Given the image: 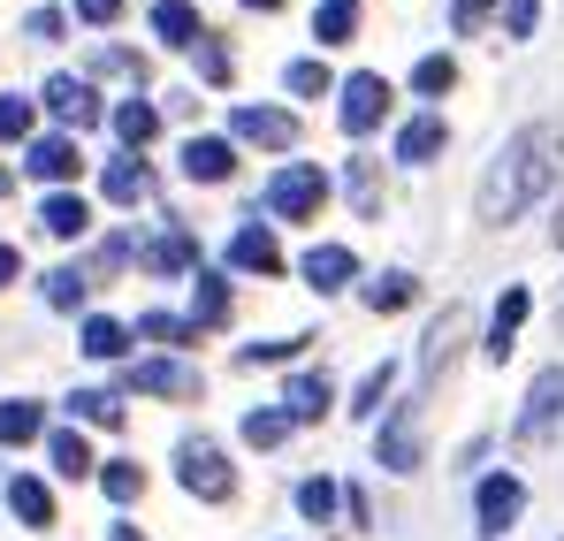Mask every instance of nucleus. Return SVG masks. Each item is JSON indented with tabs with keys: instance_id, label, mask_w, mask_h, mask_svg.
Instances as JSON below:
<instances>
[{
	"instance_id": "nucleus-18",
	"label": "nucleus",
	"mask_w": 564,
	"mask_h": 541,
	"mask_svg": "<svg viewBox=\"0 0 564 541\" xmlns=\"http://www.w3.org/2000/svg\"><path fill=\"white\" fill-rule=\"evenodd\" d=\"M153 39H161V46H206L198 8H191V0H153Z\"/></svg>"
},
{
	"instance_id": "nucleus-50",
	"label": "nucleus",
	"mask_w": 564,
	"mask_h": 541,
	"mask_svg": "<svg viewBox=\"0 0 564 541\" xmlns=\"http://www.w3.org/2000/svg\"><path fill=\"white\" fill-rule=\"evenodd\" d=\"M107 541H145V534H138V527H115V534H107Z\"/></svg>"
},
{
	"instance_id": "nucleus-5",
	"label": "nucleus",
	"mask_w": 564,
	"mask_h": 541,
	"mask_svg": "<svg viewBox=\"0 0 564 541\" xmlns=\"http://www.w3.org/2000/svg\"><path fill=\"white\" fill-rule=\"evenodd\" d=\"M375 465L381 473H420V404H397L375 428Z\"/></svg>"
},
{
	"instance_id": "nucleus-15",
	"label": "nucleus",
	"mask_w": 564,
	"mask_h": 541,
	"mask_svg": "<svg viewBox=\"0 0 564 541\" xmlns=\"http://www.w3.org/2000/svg\"><path fill=\"white\" fill-rule=\"evenodd\" d=\"M138 260H145L153 274H198V237H191V229H161Z\"/></svg>"
},
{
	"instance_id": "nucleus-10",
	"label": "nucleus",
	"mask_w": 564,
	"mask_h": 541,
	"mask_svg": "<svg viewBox=\"0 0 564 541\" xmlns=\"http://www.w3.org/2000/svg\"><path fill=\"white\" fill-rule=\"evenodd\" d=\"M229 122H237L245 145H268V153H290L297 145V115H282V107H237Z\"/></svg>"
},
{
	"instance_id": "nucleus-28",
	"label": "nucleus",
	"mask_w": 564,
	"mask_h": 541,
	"mask_svg": "<svg viewBox=\"0 0 564 541\" xmlns=\"http://www.w3.org/2000/svg\"><path fill=\"white\" fill-rule=\"evenodd\" d=\"M39 428H46V420H39V404H31V397H8V404H0V443H8V451H23Z\"/></svg>"
},
{
	"instance_id": "nucleus-19",
	"label": "nucleus",
	"mask_w": 564,
	"mask_h": 541,
	"mask_svg": "<svg viewBox=\"0 0 564 541\" xmlns=\"http://www.w3.org/2000/svg\"><path fill=\"white\" fill-rule=\"evenodd\" d=\"M39 229H46V237H62V245H69V237H85V229H93V206H85V198H77V191H54V198H46V206H39Z\"/></svg>"
},
{
	"instance_id": "nucleus-52",
	"label": "nucleus",
	"mask_w": 564,
	"mask_h": 541,
	"mask_svg": "<svg viewBox=\"0 0 564 541\" xmlns=\"http://www.w3.org/2000/svg\"><path fill=\"white\" fill-rule=\"evenodd\" d=\"M550 237H557V252H564V214H557V229H550Z\"/></svg>"
},
{
	"instance_id": "nucleus-29",
	"label": "nucleus",
	"mask_w": 564,
	"mask_h": 541,
	"mask_svg": "<svg viewBox=\"0 0 564 541\" xmlns=\"http://www.w3.org/2000/svg\"><path fill=\"white\" fill-rule=\"evenodd\" d=\"M69 420H85V428H122V404H115V389H77V397H69Z\"/></svg>"
},
{
	"instance_id": "nucleus-34",
	"label": "nucleus",
	"mask_w": 564,
	"mask_h": 541,
	"mask_svg": "<svg viewBox=\"0 0 564 541\" xmlns=\"http://www.w3.org/2000/svg\"><path fill=\"white\" fill-rule=\"evenodd\" d=\"M389 389H397V366L381 359L375 374L359 381V397H351V412H359V420H381V404H389Z\"/></svg>"
},
{
	"instance_id": "nucleus-49",
	"label": "nucleus",
	"mask_w": 564,
	"mask_h": 541,
	"mask_svg": "<svg viewBox=\"0 0 564 541\" xmlns=\"http://www.w3.org/2000/svg\"><path fill=\"white\" fill-rule=\"evenodd\" d=\"M15 274H23V252H15V245H0V290H8Z\"/></svg>"
},
{
	"instance_id": "nucleus-37",
	"label": "nucleus",
	"mask_w": 564,
	"mask_h": 541,
	"mask_svg": "<svg viewBox=\"0 0 564 541\" xmlns=\"http://www.w3.org/2000/svg\"><path fill=\"white\" fill-rule=\"evenodd\" d=\"M138 336H145V344H198V328L176 321V313H138Z\"/></svg>"
},
{
	"instance_id": "nucleus-16",
	"label": "nucleus",
	"mask_w": 564,
	"mask_h": 541,
	"mask_svg": "<svg viewBox=\"0 0 564 541\" xmlns=\"http://www.w3.org/2000/svg\"><path fill=\"white\" fill-rule=\"evenodd\" d=\"M328 404H336V381H328V374H313V366L290 374V389H282V412H290V420H321Z\"/></svg>"
},
{
	"instance_id": "nucleus-25",
	"label": "nucleus",
	"mask_w": 564,
	"mask_h": 541,
	"mask_svg": "<svg viewBox=\"0 0 564 541\" xmlns=\"http://www.w3.org/2000/svg\"><path fill=\"white\" fill-rule=\"evenodd\" d=\"M351 274H359V260H351L344 245H313V252H305V282H313V290H344Z\"/></svg>"
},
{
	"instance_id": "nucleus-7",
	"label": "nucleus",
	"mask_w": 564,
	"mask_h": 541,
	"mask_svg": "<svg viewBox=\"0 0 564 541\" xmlns=\"http://www.w3.org/2000/svg\"><path fill=\"white\" fill-rule=\"evenodd\" d=\"M527 511V488L511 480V473H488L480 480V496H473V519H480V534H511V519Z\"/></svg>"
},
{
	"instance_id": "nucleus-47",
	"label": "nucleus",
	"mask_w": 564,
	"mask_h": 541,
	"mask_svg": "<svg viewBox=\"0 0 564 541\" xmlns=\"http://www.w3.org/2000/svg\"><path fill=\"white\" fill-rule=\"evenodd\" d=\"M23 31H31V39H62V8H31Z\"/></svg>"
},
{
	"instance_id": "nucleus-42",
	"label": "nucleus",
	"mask_w": 564,
	"mask_h": 541,
	"mask_svg": "<svg viewBox=\"0 0 564 541\" xmlns=\"http://www.w3.org/2000/svg\"><path fill=\"white\" fill-rule=\"evenodd\" d=\"M297 344H305V336H275V344H245V351H237V366H282V359H297Z\"/></svg>"
},
{
	"instance_id": "nucleus-6",
	"label": "nucleus",
	"mask_w": 564,
	"mask_h": 541,
	"mask_svg": "<svg viewBox=\"0 0 564 541\" xmlns=\"http://www.w3.org/2000/svg\"><path fill=\"white\" fill-rule=\"evenodd\" d=\"M336 115H344V130H351V138H367L381 115H389V77H381V69H351V77H344V107H336Z\"/></svg>"
},
{
	"instance_id": "nucleus-30",
	"label": "nucleus",
	"mask_w": 564,
	"mask_h": 541,
	"mask_svg": "<svg viewBox=\"0 0 564 541\" xmlns=\"http://www.w3.org/2000/svg\"><path fill=\"white\" fill-rule=\"evenodd\" d=\"M46 457H54V473H69V480H85V473H93V443H85L77 428H62V435L46 443Z\"/></svg>"
},
{
	"instance_id": "nucleus-48",
	"label": "nucleus",
	"mask_w": 564,
	"mask_h": 541,
	"mask_svg": "<svg viewBox=\"0 0 564 541\" xmlns=\"http://www.w3.org/2000/svg\"><path fill=\"white\" fill-rule=\"evenodd\" d=\"M77 15H85V23H115V15H122V0H77Z\"/></svg>"
},
{
	"instance_id": "nucleus-26",
	"label": "nucleus",
	"mask_w": 564,
	"mask_h": 541,
	"mask_svg": "<svg viewBox=\"0 0 564 541\" xmlns=\"http://www.w3.org/2000/svg\"><path fill=\"white\" fill-rule=\"evenodd\" d=\"M359 297H367V313H404V305L420 297V282H412L404 268H389V274H375V282H367Z\"/></svg>"
},
{
	"instance_id": "nucleus-43",
	"label": "nucleus",
	"mask_w": 564,
	"mask_h": 541,
	"mask_svg": "<svg viewBox=\"0 0 564 541\" xmlns=\"http://www.w3.org/2000/svg\"><path fill=\"white\" fill-rule=\"evenodd\" d=\"M542 23V0H503V39H534Z\"/></svg>"
},
{
	"instance_id": "nucleus-39",
	"label": "nucleus",
	"mask_w": 564,
	"mask_h": 541,
	"mask_svg": "<svg viewBox=\"0 0 564 541\" xmlns=\"http://www.w3.org/2000/svg\"><path fill=\"white\" fill-rule=\"evenodd\" d=\"M85 282H93L85 268H54V274H46V305H54V313H69V305L85 297Z\"/></svg>"
},
{
	"instance_id": "nucleus-38",
	"label": "nucleus",
	"mask_w": 564,
	"mask_h": 541,
	"mask_svg": "<svg viewBox=\"0 0 564 541\" xmlns=\"http://www.w3.org/2000/svg\"><path fill=\"white\" fill-rule=\"evenodd\" d=\"M344 183H351V206L375 221V214H381V169H375V161H351V176H344Z\"/></svg>"
},
{
	"instance_id": "nucleus-46",
	"label": "nucleus",
	"mask_w": 564,
	"mask_h": 541,
	"mask_svg": "<svg viewBox=\"0 0 564 541\" xmlns=\"http://www.w3.org/2000/svg\"><path fill=\"white\" fill-rule=\"evenodd\" d=\"M480 15H488V0H451V31H480Z\"/></svg>"
},
{
	"instance_id": "nucleus-20",
	"label": "nucleus",
	"mask_w": 564,
	"mask_h": 541,
	"mask_svg": "<svg viewBox=\"0 0 564 541\" xmlns=\"http://www.w3.org/2000/svg\"><path fill=\"white\" fill-rule=\"evenodd\" d=\"M99 191H107L115 206H138V198L153 191V169H145L138 153H122V161H107V176H99Z\"/></svg>"
},
{
	"instance_id": "nucleus-11",
	"label": "nucleus",
	"mask_w": 564,
	"mask_h": 541,
	"mask_svg": "<svg viewBox=\"0 0 564 541\" xmlns=\"http://www.w3.org/2000/svg\"><path fill=\"white\" fill-rule=\"evenodd\" d=\"M527 313H534V297H527V282H511V290L496 297V313H488V359H496V366L511 359V344H519Z\"/></svg>"
},
{
	"instance_id": "nucleus-21",
	"label": "nucleus",
	"mask_w": 564,
	"mask_h": 541,
	"mask_svg": "<svg viewBox=\"0 0 564 541\" xmlns=\"http://www.w3.org/2000/svg\"><path fill=\"white\" fill-rule=\"evenodd\" d=\"M229 321V282L221 274H191V328H221Z\"/></svg>"
},
{
	"instance_id": "nucleus-1",
	"label": "nucleus",
	"mask_w": 564,
	"mask_h": 541,
	"mask_svg": "<svg viewBox=\"0 0 564 541\" xmlns=\"http://www.w3.org/2000/svg\"><path fill=\"white\" fill-rule=\"evenodd\" d=\"M557 176H564V130L557 122H527V130L503 138V153L488 161V176L473 191V214H480L488 229H503V221H519Z\"/></svg>"
},
{
	"instance_id": "nucleus-17",
	"label": "nucleus",
	"mask_w": 564,
	"mask_h": 541,
	"mask_svg": "<svg viewBox=\"0 0 564 541\" xmlns=\"http://www.w3.org/2000/svg\"><path fill=\"white\" fill-rule=\"evenodd\" d=\"M184 176L191 183H229V176H237L229 138H191V145H184Z\"/></svg>"
},
{
	"instance_id": "nucleus-3",
	"label": "nucleus",
	"mask_w": 564,
	"mask_h": 541,
	"mask_svg": "<svg viewBox=\"0 0 564 541\" xmlns=\"http://www.w3.org/2000/svg\"><path fill=\"white\" fill-rule=\"evenodd\" d=\"M557 428H564V359L534 374V389H527V412L511 420V443H542V435H557Z\"/></svg>"
},
{
	"instance_id": "nucleus-23",
	"label": "nucleus",
	"mask_w": 564,
	"mask_h": 541,
	"mask_svg": "<svg viewBox=\"0 0 564 541\" xmlns=\"http://www.w3.org/2000/svg\"><path fill=\"white\" fill-rule=\"evenodd\" d=\"M443 138H451V130H443V115H412V122L397 130V161H435V153H443Z\"/></svg>"
},
{
	"instance_id": "nucleus-14",
	"label": "nucleus",
	"mask_w": 564,
	"mask_h": 541,
	"mask_svg": "<svg viewBox=\"0 0 564 541\" xmlns=\"http://www.w3.org/2000/svg\"><path fill=\"white\" fill-rule=\"evenodd\" d=\"M229 268H245V274H282V245H275V229L245 221V229L229 237Z\"/></svg>"
},
{
	"instance_id": "nucleus-44",
	"label": "nucleus",
	"mask_w": 564,
	"mask_h": 541,
	"mask_svg": "<svg viewBox=\"0 0 564 541\" xmlns=\"http://www.w3.org/2000/svg\"><path fill=\"white\" fill-rule=\"evenodd\" d=\"M93 69H99V77H145V62H138V54H122V46H99Z\"/></svg>"
},
{
	"instance_id": "nucleus-31",
	"label": "nucleus",
	"mask_w": 564,
	"mask_h": 541,
	"mask_svg": "<svg viewBox=\"0 0 564 541\" xmlns=\"http://www.w3.org/2000/svg\"><path fill=\"white\" fill-rule=\"evenodd\" d=\"M290 428H297V420H290L282 404H268V412H245V443H252V451H275Z\"/></svg>"
},
{
	"instance_id": "nucleus-2",
	"label": "nucleus",
	"mask_w": 564,
	"mask_h": 541,
	"mask_svg": "<svg viewBox=\"0 0 564 541\" xmlns=\"http://www.w3.org/2000/svg\"><path fill=\"white\" fill-rule=\"evenodd\" d=\"M176 473H184V488L198 504H229V496H237L229 457H221V443H206V435H184V443H176Z\"/></svg>"
},
{
	"instance_id": "nucleus-35",
	"label": "nucleus",
	"mask_w": 564,
	"mask_h": 541,
	"mask_svg": "<svg viewBox=\"0 0 564 541\" xmlns=\"http://www.w3.org/2000/svg\"><path fill=\"white\" fill-rule=\"evenodd\" d=\"M451 85H458V62H451V54H427V62L412 69V91H420V99H443Z\"/></svg>"
},
{
	"instance_id": "nucleus-13",
	"label": "nucleus",
	"mask_w": 564,
	"mask_h": 541,
	"mask_svg": "<svg viewBox=\"0 0 564 541\" xmlns=\"http://www.w3.org/2000/svg\"><path fill=\"white\" fill-rule=\"evenodd\" d=\"M23 169H31L39 183H69L77 169H85V153H77V138H69V130H62V138H31Z\"/></svg>"
},
{
	"instance_id": "nucleus-40",
	"label": "nucleus",
	"mask_w": 564,
	"mask_h": 541,
	"mask_svg": "<svg viewBox=\"0 0 564 541\" xmlns=\"http://www.w3.org/2000/svg\"><path fill=\"white\" fill-rule=\"evenodd\" d=\"M99 488H107V496H115V504H130V496H138V488H145V473H138V465H130V457H115V465H99Z\"/></svg>"
},
{
	"instance_id": "nucleus-9",
	"label": "nucleus",
	"mask_w": 564,
	"mask_h": 541,
	"mask_svg": "<svg viewBox=\"0 0 564 541\" xmlns=\"http://www.w3.org/2000/svg\"><path fill=\"white\" fill-rule=\"evenodd\" d=\"M466 328H473V313H466V305H443V313H435V328H427V344H420V381H435L443 366L458 359Z\"/></svg>"
},
{
	"instance_id": "nucleus-36",
	"label": "nucleus",
	"mask_w": 564,
	"mask_h": 541,
	"mask_svg": "<svg viewBox=\"0 0 564 541\" xmlns=\"http://www.w3.org/2000/svg\"><path fill=\"white\" fill-rule=\"evenodd\" d=\"M122 344H130V328H122V321H107V313L85 321V351H93V359H122Z\"/></svg>"
},
{
	"instance_id": "nucleus-51",
	"label": "nucleus",
	"mask_w": 564,
	"mask_h": 541,
	"mask_svg": "<svg viewBox=\"0 0 564 541\" xmlns=\"http://www.w3.org/2000/svg\"><path fill=\"white\" fill-rule=\"evenodd\" d=\"M245 8H260V15H275V8H282V0H245Z\"/></svg>"
},
{
	"instance_id": "nucleus-12",
	"label": "nucleus",
	"mask_w": 564,
	"mask_h": 541,
	"mask_svg": "<svg viewBox=\"0 0 564 541\" xmlns=\"http://www.w3.org/2000/svg\"><path fill=\"white\" fill-rule=\"evenodd\" d=\"M46 107H54V122H69V130H93L99 122V91L85 77H46Z\"/></svg>"
},
{
	"instance_id": "nucleus-45",
	"label": "nucleus",
	"mask_w": 564,
	"mask_h": 541,
	"mask_svg": "<svg viewBox=\"0 0 564 541\" xmlns=\"http://www.w3.org/2000/svg\"><path fill=\"white\" fill-rule=\"evenodd\" d=\"M198 77H206V85H229V46H214V31H206V46H198Z\"/></svg>"
},
{
	"instance_id": "nucleus-53",
	"label": "nucleus",
	"mask_w": 564,
	"mask_h": 541,
	"mask_svg": "<svg viewBox=\"0 0 564 541\" xmlns=\"http://www.w3.org/2000/svg\"><path fill=\"white\" fill-rule=\"evenodd\" d=\"M8 183H15V176H8V169H0V198H8Z\"/></svg>"
},
{
	"instance_id": "nucleus-27",
	"label": "nucleus",
	"mask_w": 564,
	"mask_h": 541,
	"mask_svg": "<svg viewBox=\"0 0 564 541\" xmlns=\"http://www.w3.org/2000/svg\"><path fill=\"white\" fill-rule=\"evenodd\" d=\"M351 31H359V0H321V8H313V39H321V46H344Z\"/></svg>"
},
{
	"instance_id": "nucleus-33",
	"label": "nucleus",
	"mask_w": 564,
	"mask_h": 541,
	"mask_svg": "<svg viewBox=\"0 0 564 541\" xmlns=\"http://www.w3.org/2000/svg\"><path fill=\"white\" fill-rule=\"evenodd\" d=\"M282 85L297 91V99H328V91H344L336 77H328V62H290V69H282Z\"/></svg>"
},
{
	"instance_id": "nucleus-4",
	"label": "nucleus",
	"mask_w": 564,
	"mask_h": 541,
	"mask_svg": "<svg viewBox=\"0 0 564 541\" xmlns=\"http://www.w3.org/2000/svg\"><path fill=\"white\" fill-rule=\"evenodd\" d=\"M321 198H328V176H321L313 161H290V169H275V176H268V214H282V221L321 214Z\"/></svg>"
},
{
	"instance_id": "nucleus-41",
	"label": "nucleus",
	"mask_w": 564,
	"mask_h": 541,
	"mask_svg": "<svg viewBox=\"0 0 564 541\" xmlns=\"http://www.w3.org/2000/svg\"><path fill=\"white\" fill-rule=\"evenodd\" d=\"M23 138H31V99L8 91V99H0V145H23Z\"/></svg>"
},
{
	"instance_id": "nucleus-22",
	"label": "nucleus",
	"mask_w": 564,
	"mask_h": 541,
	"mask_svg": "<svg viewBox=\"0 0 564 541\" xmlns=\"http://www.w3.org/2000/svg\"><path fill=\"white\" fill-rule=\"evenodd\" d=\"M115 138H122L130 153H145V145L161 138V107H145V99H122V107H115Z\"/></svg>"
},
{
	"instance_id": "nucleus-8",
	"label": "nucleus",
	"mask_w": 564,
	"mask_h": 541,
	"mask_svg": "<svg viewBox=\"0 0 564 541\" xmlns=\"http://www.w3.org/2000/svg\"><path fill=\"white\" fill-rule=\"evenodd\" d=\"M122 389H138V397H198V366L184 359H138L122 374Z\"/></svg>"
},
{
	"instance_id": "nucleus-32",
	"label": "nucleus",
	"mask_w": 564,
	"mask_h": 541,
	"mask_svg": "<svg viewBox=\"0 0 564 541\" xmlns=\"http://www.w3.org/2000/svg\"><path fill=\"white\" fill-rule=\"evenodd\" d=\"M336 504H351V496H344L328 473H313V480L297 488V511H305V519H321V527H328V511H336Z\"/></svg>"
},
{
	"instance_id": "nucleus-54",
	"label": "nucleus",
	"mask_w": 564,
	"mask_h": 541,
	"mask_svg": "<svg viewBox=\"0 0 564 541\" xmlns=\"http://www.w3.org/2000/svg\"><path fill=\"white\" fill-rule=\"evenodd\" d=\"M557 336H564V313H557Z\"/></svg>"
},
{
	"instance_id": "nucleus-24",
	"label": "nucleus",
	"mask_w": 564,
	"mask_h": 541,
	"mask_svg": "<svg viewBox=\"0 0 564 541\" xmlns=\"http://www.w3.org/2000/svg\"><path fill=\"white\" fill-rule=\"evenodd\" d=\"M8 511H15L23 527H54V496H46V480L15 473V480H8Z\"/></svg>"
}]
</instances>
